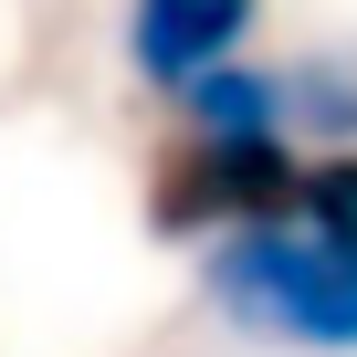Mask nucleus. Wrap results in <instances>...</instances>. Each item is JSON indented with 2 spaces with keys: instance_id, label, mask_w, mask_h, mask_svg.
<instances>
[{
  "instance_id": "nucleus-2",
  "label": "nucleus",
  "mask_w": 357,
  "mask_h": 357,
  "mask_svg": "<svg viewBox=\"0 0 357 357\" xmlns=\"http://www.w3.org/2000/svg\"><path fill=\"white\" fill-rule=\"evenodd\" d=\"M294 178H305V168L284 158L273 126H263V137H178V147L158 158V221L221 242V231L284 221V211H294Z\"/></svg>"
},
{
  "instance_id": "nucleus-5",
  "label": "nucleus",
  "mask_w": 357,
  "mask_h": 357,
  "mask_svg": "<svg viewBox=\"0 0 357 357\" xmlns=\"http://www.w3.org/2000/svg\"><path fill=\"white\" fill-rule=\"evenodd\" d=\"M294 221L326 231L336 252H357V158H315V168L294 178Z\"/></svg>"
},
{
  "instance_id": "nucleus-4",
  "label": "nucleus",
  "mask_w": 357,
  "mask_h": 357,
  "mask_svg": "<svg viewBox=\"0 0 357 357\" xmlns=\"http://www.w3.org/2000/svg\"><path fill=\"white\" fill-rule=\"evenodd\" d=\"M178 95H190L200 137H263V126L284 116V95H273L263 74H242V63H211V74H190Z\"/></svg>"
},
{
  "instance_id": "nucleus-6",
  "label": "nucleus",
  "mask_w": 357,
  "mask_h": 357,
  "mask_svg": "<svg viewBox=\"0 0 357 357\" xmlns=\"http://www.w3.org/2000/svg\"><path fill=\"white\" fill-rule=\"evenodd\" d=\"M347 74H357V63H305V95H294V105H305L315 126H357V84H347Z\"/></svg>"
},
{
  "instance_id": "nucleus-1",
  "label": "nucleus",
  "mask_w": 357,
  "mask_h": 357,
  "mask_svg": "<svg viewBox=\"0 0 357 357\" xmlns=\"http://www.w3.org/2000/svg\"><path fill=\"white\" fill-rule=\"evenodd\" d=\"M211 294L242 326L284 336V347H357V252H336L294 211L284 221H252V231H221Z\"/></svg>"
},
{
  "instance_id": "nucleus-3",
  "label": "nucleus",
  "mask_w": 357,
  "mask_h": 357,
  "mask_svg": "<svg viewBox=\"0 0 357 357\" xmlns=\"http://www.w3.org/2000/svg\"><path fill=\"white\" fill-rule=\"evenodd\" d=\"M242 22H252V0H126V63L147 84H190L231 63Z\"/></svg>"
}]
</instances>
